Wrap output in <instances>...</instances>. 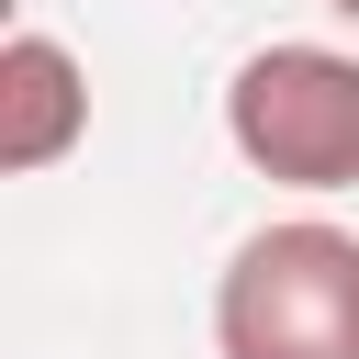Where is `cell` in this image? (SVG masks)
<instances>
[{
  "instance_id": "cell-1",
  "label": "cell",
  "mask_w": 359,
  "mask_h": 359,
  "mask_svg": "<svg viewBox=\"0 0 359 359\" xmlns=\"http://www.w3.org/2000/svg\"><path fill=\"white\" fill-rule=\"evenodd\" d=\"M224 359H359V236L325 213L258 224L213 280Z\"/></svg>"
},
{
  "instance_id": "cell-2",
  "label": "cell",
  "mask_w": 359,
  "mask_h": 359,
  "mask_svg": "<svg viewBox=\"0 0 359 359\" xmlns=\"http://www.w3.org/2000/svg\"><path fill=\"white\" fill-rule=\"evenodd\" d=\"M224 146L280 191H359V56L258 45L224 79Z\"/></svg>"
},
{
  "instance_id": "cell-3",
  "label": "cell",
  "mask_w": 359,
  "mask_h": 359,
  "mask_svg": "<svg viewBox=\"0 0 359 359\" xmlns=\"http://www.w3.org/2000/svg\"><path fill=\"white\" fill-rule=\"evenodd\" d=\"M79 135H90V67H79L56 34H11V45H0V168L34 180V168H56Z\"/></svg>"
},
{
  "instance_id": "cell-4",
  "label": "cell",
  "mask_w": 359,
  "mask_h": 359,
  "mask_svg": "<svg viewBox=\"0 0 359 359\" xmlns=\"http://www.w3.org/2000/svg\"><path fill=\"white\" fill-rule=\"evenodd\" d=\"M325 11H337V22H359V0H325Z\"/></svg>"
}]
</instances>
